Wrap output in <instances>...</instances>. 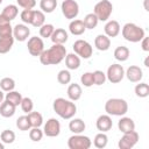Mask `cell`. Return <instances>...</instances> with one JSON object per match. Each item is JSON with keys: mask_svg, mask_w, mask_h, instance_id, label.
Masks as SVG:
<instances>
[{"mask_svg": "<svg viewBox=\"0 0 149 149\" xmlns=\"http://www.w3.org/2000/svg\"><path fill=\"white\" fill-rule=\"evenodd\" d=\"M66 56V49L63 44H54L49 49H44L40 57V62L43 65H56L59 64Z\"/></svg>", "mask_w": 149, "mask_h": 149, "instance_id": "obj_1", "label": "cell"}, {"mask_svg": "<svg viewBox=\"0 0 149 149\" xmlns=\"http://www.w3.org/2000/svg\"><path fill=\"white\" fill-rule=\"evenodd\" d=\"M52 108L55 113L62 119L69 120L74 116L77 113V106L72 100H68L64 98H57L52 102Z\"/></svg>", "mask_w": 149, "mask_h": 149, "instance_id": "obj_2", "label": "cell"}, {"mask_svg": "<svg viewBox=\"0 0 149 149\" xmlns=\"http://www.w3.org/2000/svg\"><path fill=\"white\" fill-rule=\"evenodd\" d=\"M105 112L108 115L122 116L128 112V104L121 98H111L105 102Z\"/></svg>", "mask_w": 149, "mask_h": 149, "instance_id": "obj_3", "label": "cell"}, {"mask_svg": "<svg viewBox=\"0 0 149 149\" xmlns=\"http://www.w3.org/2000/svg\"><path fill=\"white\" fill-rule=\"evenodd\" d=\"M121 34H122V37L126 41L132 42V43H137L146 36L144 30L141 27H139V26H136L135 23H132V22H128L122 27Z\"/></svg>", "mask_w": 149, "mask_h": 149, "instance_id": "obj_4", "label": "cell"}, {"mask_svg": "<svg viewBox=\"0 0 149 149\" xmlns=\"http://www.w3.org/2000/svg\"><path fill=\"white\" fill-rule=\"evenodd\" d=\"M113 12V5L109 0H100L95 3L93 8V13L98 17L99 21H107Z\"/></svg>", "mask_w": 149, "mask_h": 149, "instance_id": "obj_5", "label": "cell"}, {"mask_svg": "<svg viewBox=\"0 0 149 149\" xmlns=\"http://www.w3.org/2000/svg\"><path fill=\"white\" fill-rule=\"evenodd\" d=\"M92 146V142L88 136L81 134H73L68 140V147L70 149H88Z\"/></svg>", "mask_w": 149, "mask_h": 149, "instance_id": "obj_6", "label": "cell"}, {"mask_svg": "<svg viewBox=\"0 0 149 149\" xmlns=\"http://www.w3.org/2000/svg\"><path fill=\"white\" fill-rule=\"evenodd\" d=\"M125 77V69L122 65L115 63L108 66L107 72H106V79L111 81L112 84H118L120 83Z\"/></svg>", "mask_w": 149, "mask_h": 149, "instance_id": "obj_7", "label": "cell"}, {"mask_svg": "<svg viewBox=\"0 0 149 149\" xmlns=\"http://www.w3.org/2000/svg\"><path fill=\"white\" fill-rule=\"evenodd\" d=\"M72 49H73L76 55H78L79 57H81L84 59L90 58L92 56V52H93L92 45L87 41H85V40H77L73 43Z\"/></svg>", "mask_w": 149, "mask_h": 149, "instance_id": "obj_8", "label": "cell"}, {"mask_svg": "<svg viewBox=\"0 0 149 149\" xmlns=\"http://www.w3.org/2000/svg\"><path fill=\"white\" fill-rule=\"evenodd\" d=\"M61 8L63 15L68 20H73L79 14V5L76 0H63Z\"/></svg>", "mask_w": 149, "mask_h": 149, "instance_id": "obj_9", "label": "cell"}, {"mask_svg": "<svg viewBox=\"0 0 149 149\" xmlns=\"http://www.w3.org/2000/svg\"><path fill=\"white\" fill-rule=\"evenodd\" d=\"M139 137H140L139 133L135 130L123 133V135L121 136V139L118 142V147L120 149H132L139 142Z\"/></svg>", "mask_w": 149, "mask_h": 149, "instance_id": "obj_10", "label": "cell"}, {"mask_svg": "<svg viewBox=\"0 0 149 149\" xmlns=\"http://www.w3.org/2000/svg\"><path fill=\"white\" fill-rule=\"evenodd\" d=\"M27 48L31 56H35V57L40 56L41 52L44 50V43L42 37H37V36L30 37L27 42Z\"/></svg>", "mask_w": 149, "mask_h": 149, "instance_id": "obj_11", "label": "cell"}, {"mask_svg": "<svg viewBox=\"0 0 149 149\" xmlns=\"http://www.w3.org/2000/svg\"><path fill=\"white\" fill-rule=\"evenodd\" d=\"M61 133V123L57 119L50 118L45 123L43 128V134L47 135L48 137H56Z\"/></svg>", "mask_w": 149, "mask_h": 149, "instance_id": "obj_12", "label": "cell"}, {"mask_svg": "<svg viewBox=\"0 0 149 149\" xmlns=\"http://www.w3.org/2000/svg\"><path fill=\"white\" fill-rule=\"evenodd\" d=\"M30 35V29L23 23H17L13 28V37L19 42H24Z\"/></svg>", "mask_w": 149, "mask_h": 149, "instance_id": "obj_13", "label": "cell"}, {"mask_svg": "<svg viewBox=\"0 0 149 149\" xmlns=\"http://www.w3.org/2000/svg\"><path fill=\"white\" fill-rule=\"evenodd\" d=\"M125 76L127 77V79L129 81H132V83H139V81H141V79L143 77V71L137 65H130L126 70Z\"/></svg>", "mask_w": 149, "mask_h": 149, "instance_id": "obj_14", "label": "cell"}, {"mask_svg": "<svg viewBox=\"0 0 149 149\" xmlns=\"http://www.w3.org/2000/svg\"><path fill=\"white\" fill-rule=\"evenodd\" d=\"M112 126H113V121H112L111 115H108V114H102V115H100V116L97 119V121H95V127H97V129H98L99 132H102V133H106V132L111 130Z\"/></svg>", "mask_w": 149, "mask_h": 149, "instance_id": "obj_15", "label": "cell"}, {"mask_svg": "<svg viewBox=\"0 0 149 149\" xmlns=\"http://www.w3.org/2000/svg\"><path fill=\"white\" fill-rule=\"evenodd\" d=\"M104 30H105V35H107V36L111 38V37H116V36L120 34L121 27H120V23H119L118 21H115V20H109V21H107V23L105 24Z\"/></svg>", "mask_w": 149, "mask_h": 149, "instance_id": "obj_16", "label": "cell"}, {"mask_svg": "<svg viewBox=\"0 0 149 149\" xmlns=\"http://www.w3.org/2000/svg\"><path fill=\"white\" fill-rule=\"evenodd\" d=\"M50 38H51L54 44H64L69 38L68 31L65 29H63V28H55V30L51 34Z\"/></svg>", "mask_w": 149, "mask_h": 149, "instance_id": "obj_17", "label": "cell"}, {"mask_svg": "<svg viewBox=\"0 0 149 149\" xmlns=\"http://www.w3.org/2000/svg\"><path fill=\"white\" fill-rule=\"evenodd\" d=\"M9 36H13V27L10 26V21L0 14V37Z\"/></svg>", "mask_w": 149, "mask_h": 149, "instance_id": "obj_18", "label": "cell"}, {"mask_svg": "<svg viewBox=\"0 0 149 149\" xmlns=\"http://www.w3.org/2000/svg\"><path fill=\"white\" fill-rule=\"evenodd\" d=\"M94 47L100 51H106L111 47V38L105 34H99L94 38Z\"/></svg>", "mask_w": 149, "mask_h": 149, "instance_id": "obj_19", "label": "cell"}, {"mask_svg": "<svg viewBox=\"0 0 149 149\" xmlns=\"http://www.w3.org/2000/svg\"><path fill=\"white\" fill-rule=\"evenodd\" d=\"M118 128L122 134L128 133V132L135 130V122L133 119H130L128 116H122L118 122Z\"/></svg>", "mask_w": 149, "mask_h": 149, "instance_id": "obj_20", "label": "cell"}, {"mask_svg": "<svg viewBox=\"0 0 149 149\" xmlns=\"http://www.w3.org/2000/svg\"><path fill=\"white\" fill-rule=\"evenodd\" d=\"M69 30L72 35H76V36H79V35H83L86 30L85 28V24L83 22V20H78V19H73L71 20L70 24H69Z\"/></svg>", "mask_w": 149, "mask_h": 149, "instance_id": "obj_21", "label": "cell"}, {"mask_svg": "<svg viewBox=\"0 0 149 149\" xmlns=\"http://www.w3.org/2000/svg\"><path fill=\"white\" fill-rule=\"evenodd\" d=\"M85 128H86V125L81 119H78V118L72 119L71 118V121L69 122L70 132H72L73 134H81L85 130Z\"/></svg>", "mask_w": 149, "mask_h": 149, "instance_id": "obj_22", "label": "cell"}, {"mask_svg": "<svg viewBox=\"0 0 149 149\" xmlns=\"http://www.w3.org/2000/svg\"><path fill=\"white\" fill-rule=\"evenodd\" d=\"M66 93H68V97H69L70 100H72V101H77V100L80 99L83 91H81V87H80L79 84L73 83V84H70V85H69V87H68V92H66Z\"/></svg>", "mask_w": 149, "mask_h": 149, "instance_id": "obj_23", "label": "cell"}, {"mask_svg": "<svg viewBox=\"0 0 149 149\" xmlns=\"http://www.w3.org/2000/svg\"><path fill=\"white\" fill-rule=\"evenodd\" d=\"M15 108H16V106H14L9 101L5 100L0 104V115L3 118H12L15 114Z\"/></svg>", "mask_w": 149, "mask_h": 149, "instance_id": "obj_24", "label": "cell"}, {"mask_svg": "<svg viewBox=\"0 0 149 149\" xmlns=\"http://www.w3.org/2000/svg\"><path fill=\"white\" fill-rule=\"evenodd\" d=\"M64 59H65V65L69 70H76L80 66V57L76 54H66Z\"/></svg>", "mask_w": 149, "mask_h": 149, "instance_id": "obj_25", "label": "cell"}, {"mask_svg": "<svg viewBox=\"0 0 149 149\" xmlns=\"http://www.w3.org/2000/svg\"><path fill=\"white\" fill-rule=\"evenodd\" d=\"M129 49L125 45H120L114 50V58L119 62H126L129 58Z\"/></svg>", "mask_w": 149, "mask_h": 149, "instance_id": "obj_26", "label": "cell"}, {"mask_svg": "<svg viewBox=\"0 0 149 149\" xmlns=\"http://www.w3.org/2000/svg\"><path fill=\"white\" fill-rule=\"evenodd\" d=\"M1 14H2L6 19H8L9 21H12V20H14V19L17 16V14H19V8H17L16 5H8V6H6V7L3 8V10H2Z\"/></svg>", "mask_w": 149, "mask_h": 149, "instance_id": "obj_27", "label": "cell"}, {"mask_svg": "<svg viewBox=\"0 0 149 149\" xmlns=\"http://www.w3.org/2000/svg\"><path fill=\"white\" fill-rule=\"evenodd\" d=\"M22 95H21V93H19L17 91H9V92H7L6 93V95H5V100H7V101H9L10 104H13L14 106H19L20 104H21V100H22Z\"/></svg>", "mask_w": 149, "mask_h": 149, "instance_id": "obj_28", "label": "cell"}, {"mask_svg": "<svg viewBox=\"0 0 149 149\" xmlns=\"http://www.w3.org/2000/svg\"><path fill=\"white\" fill-rule=\"evenodd\" d=\"M57 7V0H41L40 8L43 13H52Z\"/></svg>", "mask_w": 149, "mask_h": 149, "instance_id": "obj_29", "label": "cell"}, {"mask_svg": "<svg viewBox=\"0 0 149 149\" xmlns=\"http://www.w3.org/2000/svg\"><path fill=\"white\" fill-rule=\"evenodd\" d=\"M14 43V37H0V54H7Z\"/></svg>", "mask_w": 149, "mask_h": 149, "instance_id": "obj_30", "label": "cell"}, {"mask_svg": "<svg viewBox=\"0 0 149 149\" xmlns=\"http://www.w3.org/2000/svg\"><path fill=\"white\" fill-rule=\"evenodd\" d=\"M45 23V15L42 10H34L33 13V20H31V26L40 28Z\"/></svg>", "mask_w": 149, "mask_h": 149, "instance_id": "obj_31", "label": "cell"}, {"mask_svg": "<svg viewBox=\"0 0 149 149\" xmlns=\"http://www.w3.org/2000/svg\"><path fill=\"white\" fill-rule=\"evenodd\" d=\"M83 22H84L86 29H93V28H95V27L98 26L99 20H98V17L95 16L94 13H88V14L85 15Z\"/></svg>", "mask_w": 149, "mask_h": 149, "instance_id": "obj_32", "label": "cell"}, {"mask_svg": "<svg viewBox=\"0 0 149 149\" xmlns=\"http://www.w3.org/2000/svg\"><path fill=\"white\" fill-rule=\"evenodd\" d=\"M28 119H29V122H30L31 127H41L42 123H43V116L38 112H33L31 111L30 113H28Z\"/></svg>", "mask_w": 149, "mask_h": 149, "instance_id": "obj_33", "label": "cell"}, {"mask_svg": "<svg viewBox=\"0 0 149 149\" xmlns=\"http://www.w3.org/2000/svg\"><path fill=\"white\" fill-rule=\"evenodd\" d=\"M107 142H108V137H107V135H106L105 133H102V132H100L99 134H97V135L94 136V140H93V144H94V147L98 148V149L105 148V147L107 146Z\"/></svg>", "mask_w": 149, "mask_h": 149, "instance_id": "obj_34", "label": "cell"}, {"mask_svg": "<svg viewBox=\"0 0 149 149\" xmlns=\"http://www.w3.org/2000/svg\"><path fill=\"white\" fill-rule=\"evenodd\" d=\"M140 83V81H139ZM135 94L139 97V98H147L149 95V85L147 83H140V84H136L135 88Z\"/></svg>", "mask_w": 149, "mask_h": 149, "instance_id": "obj_35", "label": "cell"}, {"mask_svg": "<svg viewBox=\"0 0 149 149\" xmlns=\"http://www.w3.org/2000/svg\"><path fill=\"white\" fill-rule=\"evenodd\" d=\"M0 88L3 92H9L15 88V80L9 77H5L0 80Z\"/></svg>", "mask_w": 149, "mask_h": 149, "instance_id": "obj_36", "label": "cell"}, {"mask_svg": "<svg viewBox=\"0 0 149 149\" xmlns=\"http://www.w3.org/2000/svg\"><path fill=\"white\" fill-rule=\"evenodd\" d=\"M16 127L22 130V132H26V130H29L31 128L30 126V122H29V119H28V115H22V116H19L17 120H16Z\"/></svg>", "mask_w": 149, "mask_h": 149, "instance_id": "obj_37", "label": "cell"}, {"mask_svg": "<svg viewBox=\"0 0 149 149\" xmlns=\"http://www.w3.org/2000/svg\"><path fill=\"white\" fill-rule=\"evenodd\" d=\"M0 139H1V142H3L5 144H10V143H13L14 140H15V133H14L13 130L5 129V130L1 132Z\"/></svg>", "mask_w": 149, "mask_h": 149, "instance_id": "obj_38", "label": "cell"}, {"mask_svg": "<svg viewBox=\"0 0 149 149\" xmlns=\"http://www.w3.org/2000/svg\"><path fill=\"white\" fill-rule=\"evenodd\" d=\"M54 30H55V27L51 23H44L43 26L40 27V36L43 38H48L51 36Z\"/></svg>", "mask_w": 149, "mask_h": 149, "instance_id": "obj_39", "label": "cell"}, {"mask_svg": "<svg viewBox=\"0 0 149 149\" xmlns=\"http://www.w3.org/2000/svg\"><path fill=\"white\" fill-rule=\"evenodd\" d=\"M57 80L62 85L69 84L71 81V73H70V71L69 70H65V69L64 70H61L58 72V74H57Z\"/></svg>", "mask_w": 149, "mask_h": 149, "instance_id": "obj_40", "label": "cell"}, {"mask_svg": "<svg viewBox=\"0 0 149 149\" xmlns=\"http://www.w3.org/2000/svg\"><path fill=\"white\" fill-rule=\"evenodd\" d=\"M92 73H93V84L94 85L100 86V85L105 84V81H106V73L105 72H102L101 70H95Z\"/></svg>", "mask_w": 149, "mask_h": 149, "instance_id": "obj_41", "label": "cell"}, {"mask_svg": "<svg viewBox=\"0 0 149 149\" xmlns=\"http://www.w3.org/2000/svg\"><path fill=\"white\" fill-rule=\"evenodd\" d=\"M43 135H44V134H43V130H41L40 127H31V128L29 129V137H30V140L34 141V142L41 141L42 137H43Z\"/></svg>", "mask_w": 149, "mask_h": 149, "instance_id": "obj_42", "label": "cell"}, {"mask_svg": "<svg viewBox=\"0 0 149 149\" xmlns=\"http://www.w3.org/2000/svg\"><path fill=\"white\" fill-rule=\"evenodd\" d=\"M20 106H21V109H22L24 113L28 114V113H30V112L33 111V108H34V102H33V100H31L30 98L24 97V98H22Z\"/></svg>", "mask_w": 149, "mask_h": 149, "instance_id": "obj_43", "label": "cell"}, {"mask_svg": "<svg viewBox=\"0 0 149 149\" xmlns=\"http://www.w3.org/2000/svg\"><path fill=\"white\" fill-rule=\"evenodd\" d=\"M33 13H34V9H23L21 12V14H20V17H21L22 22L27 23V24H31Z\"/></svg>", "mask_w": 149, "mask_h": 149, "instance_id": "obj_44", "label": "cell"}, {"mask_svg": "<svg viewBox=\"0 0 149 149\" xmlns=\"http://www.w3.org/2000/svg\"><path fill=\"white\" fill-rule=\"evenodd\" d=\"M80 81L85 87H91L93 84V73L92 72H85L80 77Z\"/></svg>", "mask_w": 149, "mask_h": 149, "instance_id": "obj_45", "label": "cell"}, {"mask_svg": "<svg viewBox=\"0 0 149 149\" xmlns=\"http://www.w3.org/2000/svg\"><path fill=\"white\" fill-rule=\"evenodd\" d=\"M16 2L23 9H33L36 6V0H16Z\"/></svg>", "mask_w": 149, "mask_h": 149, "instance_id": "obj_46", "label": "cell"}, {"mask_svg": "<svg viewBox=\"0 0 149 149\" xmlns=\"http://www.w3.org/2000/svg\"><path fill=\"white\" fill-rule=\"evenodd\" d=\"M141 47H142V50L143 51H149V38L148 37H143L141 41Z\"/></svg>", "mask_w": 149, "mask_h": 149, "instance_id": "obj_47", "label": "cell"}, {"mask_svg": "<svg viewBox=\"0 0 149 149\" xmlns=\"http://www.w3.org/2000/svg\"><path fill=\"white\" fill-rule=\"evenodd\" d=\"M3 99H5V95H3V91L0 88V104L3 101Z\"/></svg>", "mask_w": 149, "mask_h": 149, "instance_id": "obj_48", "label": "cell"}, {"mask_svg": "<svg viewBox=\"0 0 149 149\" xmlns=\"http://www.w3.org/2000/svg\"><path fill=\"white\" fill-rule=\"evenodd\" d=\"M0 149H5V143L3 142H0Z\"/></svg>", "mask_w": 149, "mask_h": 149, "instance_id": "obj_49", "label": "cell"}, {"mask_svg": "<svg viewBox=\"0 0 149 149\" xmlns=\"http://www.w3.org/2000/svg\"><path fill=\"white\" fill-rule=\"evenodd\" d=\"M2 1H3V0H0V5H1V3H2Z\"/></svg>", "mask_w": 149, "mask_h": 149, "instance_id": "obj_50", "label": "cell"}]
</instances>
